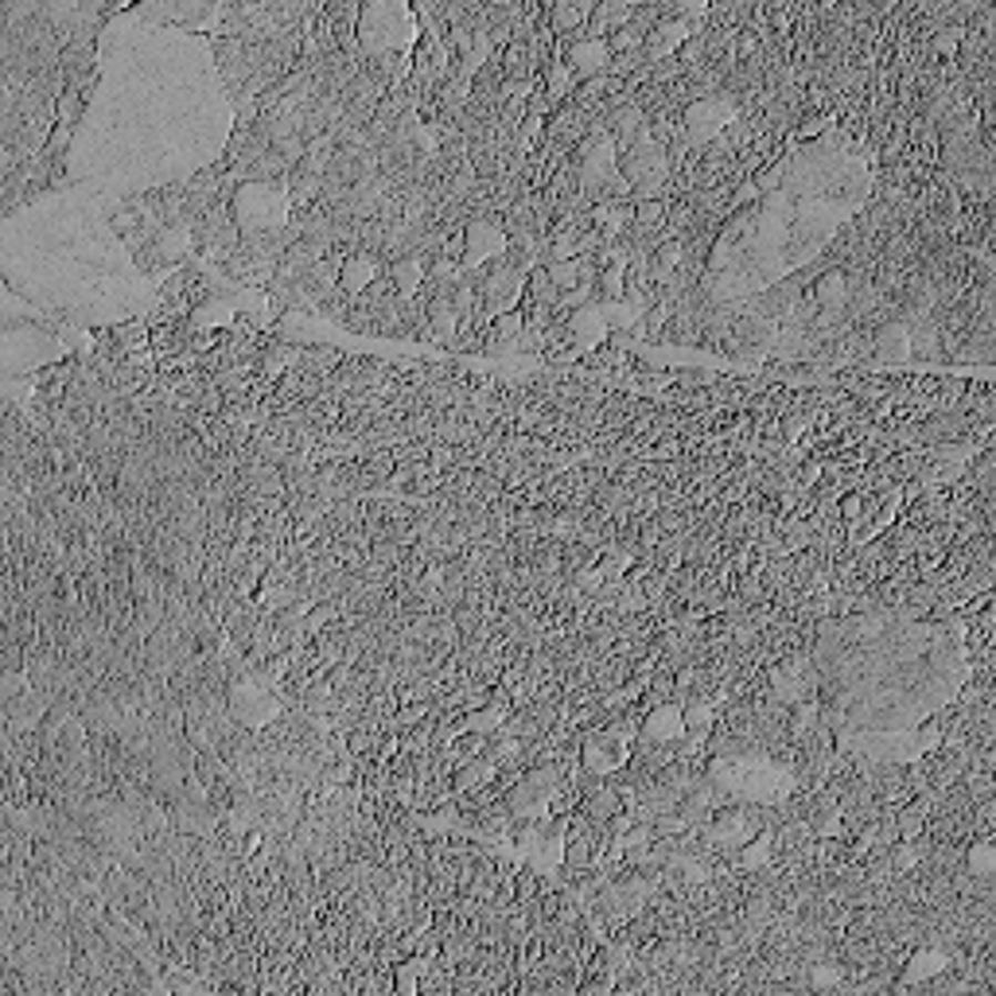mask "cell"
Wrapping results in <instances>:
<instances>
[{
  "mask_svg": "<svg viewBox=\"0 0 996 996\" xmlns=\"http://www.w3.org/2000/svg\"><path fill=\"white\" fill-rule=\"evenodd\" d=\"M417 40H421V24H417V17H413V4H382V0L362 4L359 48L367 59L413 51Z\"/></svg>",
  "mask_w": 996,
  "mask_h": 996,
  "instance_id": "6da1fadb",
  "label": "cell"
},
{
  "mask_svg": "<svg viewBox=\"0 0 996 996\" xmlns=\"http://www.w3.org/2000/svg\"><path fill=\"white\" fill-rule=\"evenodd\" d=\"M230 215H234V226L242 230V238L285 230L288 215H292L288 179H280V184H242L230 195Z\"/></svg>",
  "mask_w": 996,
  "mask_h": 996,
  "instance_id": "7a4b0ae2",
  "label": "cell"
},
{
  "mask_svg": "<svg viewBox=\"0 0 996 996\" xmlns=\"http://www.w3.org/2000/svg\"><path fill=\"white\" fill-rule=\"evenodd\" d=\"M506 246H511V238H506V230H503V218H494V215L471 218V223L463 226V273H475V269H483L486 261H494V257H503Z\"/></svg>",
  "mask_w": 996,
  "mask_h": 996,
  "instance_id": "3957f363",
  "label": "cell"
},
{
  "mask_svg": "<svg viewBox=\"0 0 996 996\" xmlns=\"http://www.w3.org/2000/svg\"><path fill=\"white\" fill-rule=\"evenodd\" d=\"M557 55L573 66L576 82H588L596 74H607L612 66V51H607V40H588V35H576V40H557Z\"/></svg>",
  "mask_w": 996,
  "mask_h": 996,
  "instance_id": "277c9868",
  "label": "cell"
},
{
  "mask_svg": "<svg viewBox=\"0 0 996 996\" xmlns=\"http://www.w3.org/2000/svg\"><path fill=\"white\" fill-rule=\"evenodd\" d=\"M694 24H697V20H694ZM694 24H689V20H678V17H661L658 24L650 28L646 43H643V63H661V59L678 55L681 43L694 35Z\"/></svg>",
  "mask_w": 996,
  "mask_h": 996,
  "instance_id": "5b68a950",
  "label": "cell"
},
{
  "mask_svg": "<svg viewBox=\"0 0 996 996\" xmlns=\"http://www.w3.org/2000/svg\"><path fill=\"white\" fill-rule=\"evenodd\" d=\"M686 736V717H681V705L666 701L654 705L643 717V728H638V740L643 743H678Z\"/></svg>",
  "mask_w": 996,
  "mask_h": 996,
  "instance_id": "8992f818",
  "label": "cell"
},
{
  "mask_svg": "<svg viewBox=\"0 0 996 996\" xmlns=\"http://www.w3.org/2000/svg\"><path fill=\"white\" fill-rule=\"evenodd\" d=\"M810 300L818 311H845L853 300V280L845 269H821L818 280L810 285Z\"/></svg>",
  "mask_w": 996,
  "mask_h": 996,
  "instance_id": "52a82bcc",
  "label": "cell"
},
{
  "mask_svg": "<svg viewBox=\"0 0 996 996\" xmlns=\"http://www.w3.org/2000/svg\"><path fill=\"white\" fill-rule=\"evenodd\" d=\"M386 273V261L378 254H367V249H362V254H351L343 261V269H339V288H343L347 296H355V300H359L362 292H367L370 285H374L378 277H382Z\"/></svg>",
  "mask_w": 996,
  "mask_h": 996,
  "instance_id": "ba28073f",
  "label": "cell"
},
{
  "mask_svg": "<svg viewBox=\"0 0 996 996\" xmlns=\"http://www.w3.org/2000/svg\"><path fill=\"white\" fill-rule=\"evenodd\" d=\"M390 269V280H393V292H398V300H413L417 292H421V285L429 280V261L424 257H398L393 265H386Z\"/></svg>",
  "mask_w": 996,
  "mask_h": 996,
  "instance_id": "9c48e42d",
  "label": "cell"
},
{
  "mask_svg": "<svg viewBox=\"0 0 996 996\" xmlns=\"http://www.w3.org/2000/svg\"><path fill=\"white\" fill-rule=\"evenodd\" d=\"M630 9H635V4H619V0L592 4V17H588V24H584V35H588V40H607V35H615L623 24H627Z\"/></svg>",
  "mask_w": 996,
  "mask_h": 996,
  "instance_id": "30bf717a",
  "label": "cell"
},
{
  "mask_svg": "<svg viewBox=\"0 0 996 996\" xmlns=\"http://www.w3.org/2000/svg\"><path fill=\"white\" fill-rule=\"evenodd\" d=\"M962 869L969 872V876H996V845H993V838H973L969 845H965Z\"/></svg>",
  "mask_w": 996,
  "mask_h": 996,
  "instance_id": "8fae6325",
  "label": "cell"
},
{
  "mask_svg": "<svg viewBox=\"0 0 996 996\" xmlns=\"http://www.w3.org/2000/svg\"><path fill=\"white\" fill-rule=\"evenodd\" d=\"M545 269H550V280H553V288H557V296H565V292H573L576 285H584L581 280V261H553V265H545Z\"/></svg>",
  "mask_w": 996,
  "mask_h": 996,
  "instance_id": "7c38bea8",
  "label": "cell"
}]
</instances>
